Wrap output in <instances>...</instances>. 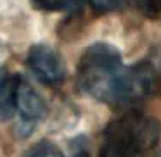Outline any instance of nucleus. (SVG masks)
<instances>
[{"label":"nucleus","instance_id":"obj_1","mask_svg":"<svg viewBox=\"0 0 161 157\" xmlns=\"http://www.w3.org/2000/svg\"><path fill=\"white\" fill-rule=\"evenodd\" d=\"M126 66L116 47L97 42L87 47L78 60L76 83L85 95L113 107H121Z\"/></svg>","mask_w":161,"mask_h":157},{"label":"nucleus","instance_id":"obj_2","mask_svg":"<svg viewBox=\"0 0 161 157\" xmlns=\"http://www.w3.org/2000/svg\"><path fill=\"white\" fill-rule=\"evenodd\" d=\"M161 138L158 119L137 111H128L111 121L102 135L99 157H142Z\"/></svg>","mask_w":161,"mask_h":157},{"label":"nucleus","instance_id":"obj_3","mask_svg":"<svg viewBox=\"0 0 161 157\" xmlns=\"http://www.w3.org/2000/svg\"><path fill=\"white\" fill-rule=\"evenodd\" d=\"M26 66L33 76L47 86H57L66 80V66L63 57L47 43H35L28 50Z\"/></svg>","mask_w":161,"mask_h":157},{"label":"nucleus","instance_id":"obj_4","mask_svg":"<svg viewBox=\"0 0 161 157\" xmlns=\"http://www.w3.org/2000/svg\"><path fill=\"white\" fill-rule=\"evenodd\" d=\"M47 112L45 102L42 100L36 90L21 78L18 83V93H16V112L18 116V124H16V133L21 138L30 136L40 124Z\"/></svg>","mask_w":161,"mask_h":157},{"label":"nucleus","instance_id":"obj_5","mask_svg":"<svg viewBox=\"0 0 161 157\" xmlns=\"http://www.w3.org/2000/svg\"><path fill=\"white\" fill-rule=\"evenodd\" d=\"M21 78L16 74H0V124L14 116L16 93Z\"/></svg>","mask_w":161,"mask_h":157},{"label":"nucleus","instance_id":"obj_6","mask_svg":"<svg viewBox=\"0 0 161 157\" xmlns=\"http://www.w3.org/2000/svg\"><path fill=\"white\" fill-rule=\"evenodd\" d=\"M30 4L42 12H73L85 4V0H30Z\"/></svg>","mask_w":161,"mask_h":157},{"label":"nucleus","instance_id":"obj_7","mask_svg":"<svg viewBox=\"0 0 161 157\" xmlns=\"http://www.w3.org/2000/svg\"><path fill=\"white\" fill-rule=\"evenodd\" d=\"M92 7V11L97 14H109V12H119L126 9L132 0H85Z\"/></svg>","mask_w":161,"mask_h":157},{"label":"nucleus","instance_id":"obj_8","mask_svg":"<svg viewBox=\"0 0 161 157\" xmlns=\"http://www.w3.org/2000/svg\"><path fill=\"white\" fill-rule=\"evenodd\" d=\"M25 157H64V154L61 152V149L54 142L42 140V142L35 143V145L26 152Z\"/></svg>","mask_w":161,"mask_h":157},{"label":"nucleus","instance_id":"obj_9","mask_svg":"<svg viewBox=\"0 0 161 157\" xmlns=\"http://www.w3.org/2000/svg\"><path fill=\"white\" fill-rule=\"evenodd\" d=\"M139 11L149 19H161V0H132Z\"/></svg>","mask_w":161,"mask_h":157},{"label":"nucleus","instance_id":"obj_10","mask_svg":"<svg viewBox=\"0 0 161 157\" xmlns=\"http://www.w3.org/2000/svg\"><path fill=\"white\" fill-rule=\"evenodd\" d=\"M71 157H90V155H88L85 145H81V143L78 145V143H76V145H75V150H73V155H71Z\"/></svg>","mask_w":161,"mask_h":157}]
</instances>
